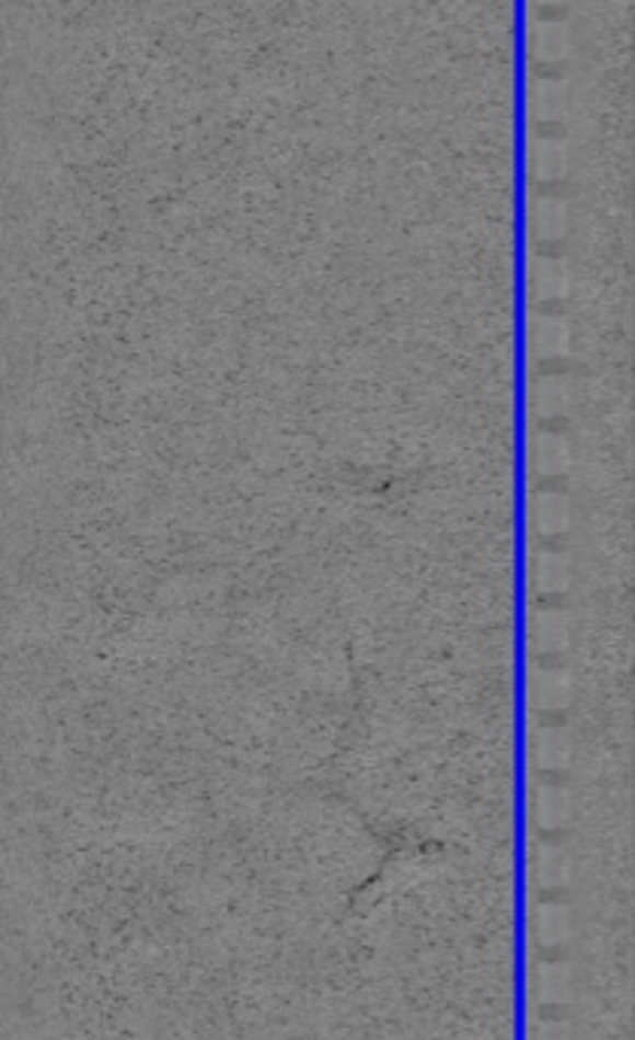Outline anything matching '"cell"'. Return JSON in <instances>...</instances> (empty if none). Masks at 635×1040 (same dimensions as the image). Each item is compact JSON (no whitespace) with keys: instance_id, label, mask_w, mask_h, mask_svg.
Segmentation results:
<instances>
[{"instance_id":"obj_4","label":"cell","mask_w":635,"mask_h":1040,"mask_svg":"<svg viewBox=\"0 0 635 1040\" xmlns=\"http://www.w3.org/2000/svg\"><path fill=\"white\" fill-rule=\"evenodd\" d=\"M572 581V566L559 551H539L532 561V588L541 597H556L563 593Z\"/></svg>"},{"instance_id":"obj_6","label":"cell","mask_w":635,"mask_h":1040,"mask_svg":"<svg viewBox=\"0 0 635 1040\" xmlns=\"http://www.w3.org/2000/svg\"><path fill=\"white\" fill-rule=\"evenodd\" d=\"M532 527L541 535H559L572 527V506L563 493H539L532 499Z\"/></svg>"},{"instance_id":"obj_12","label":"cell","mask_w":635,"mask_h":1040,"mask_svg":"<svg viewBox=\"0 0 635 1040\" xmlns=\"http://www.w3.org/2000/svg\"><path fill=\"white\" fill-rule=\"evenodd\" d=\"M532 402H535V411H539L541 417H556V414H563L568 405L566 381H563V378H556V374H551V378H541V381L535 383V398H532Z\"/></svg>"},{"instance_id":"obj_9","label":"cell","mask_w":635,"mask_h":1040,"mask_svg":"<svg viewBox=\"0 0 635 1040\" xmlns=\"http://www.w3.org/2000/svg\"><path fill=\"white\" fill-rule=\"evenodd\" d=\"M532 816L539 821V828L544 831H556L563 828L572 816V800L559 785H541L532 800Z\"/></svg>"},{"instance_id":"obj_3","label":"cell","mask_w":635,"mask_h":1040,"mask_svg":"<svg viewBox=\"0 0 635 1040\" xmlns=\"http://www.w3.org/2000/svg\"><path fill=\"white\" fill-rule=\"evenodd\" d=\"M572 463V448H568V441L559 432H551V429H544L535 436L532 441V469L544 475V478H554V475H563Z\"/></svg>"},{"instance_id":"obj_8","label":"cell","mask_w":635,"mask_h":1040,"mask_svg":"<svg viewBox=\"0 0 635 1040\" xmlns=\"http://www.w3.org/2000/svg\"><path fill=\"white\" fill-rule=\"evenodd\" d=\"M532 758L541 770H563L572 758V742L559 727H539L532 737Z\"/></svg>"},{"instance_id":"obj_10","label":"cell","mask_w":635,"mask_h":1040,"mask_svg":"<svg viewBox=\"0 0 635 1040\" xmlns=\"http://www.w3.org/2000/svg\"><path fill=\"white\" fill-rule=\"evenodd\" d=\"M532 874L539 879L541 889H559L566 886L568 876H572V862L568 855L554 843H544L535 848V858H532Z\"/></svg>"},{"instance_id":"obj_11","label":"cell","mask_w":635,"mask_h":1040,"mask_svg":"<svg viewBox=\"0 0 635 1040\" xmlns=\"http://www.w3.org/2000/svg\"><path fill=\"white\" fill-rule=\"evenodd\" d=\"M535 995L541 1004H563L572 995V973L559 961H547L535 971Z\"/></svg>"},{"instance_id":"obj_5","label":"cell","mask_w":635,"mask_h":1040,"mask_svg":"<svg viewBox=\"0 0 635 1040\" xmlns=\"http://www.w3.org/2000/svg\"><path fill=\"white\" fill-rule=\"evenodd\" d=\"M568 700H572V679L566 672L556 670H539L532 675V703L541 712H559L566 709Z\"/></svg>"},{"instance_id":"obj_13","label":"cell","mask_w":635,"mask_h":1040,"mask_svg":"<svg viewBox=\"0 0 635 1040\" xmlns=\"http://www.w3.org/2000/svg\"><path fill=\"white\" fill-rule=\"evenodd\" d=\"M532 1040H568V1031L563 1022H541Z\"/></svg>"},{"instance_id":"obj_7","label":"cell","mask_w":635,"mask_h":1040,"mask_svg":"<svg viewBox=\"0 0 635 1040\" xmlns=\"http://www.w3.org/2000/svg\"><path fill=\"white\" fill-rule=\"evenodd\" d=\"M532 931L544 949H556L572 937V916L563 903H541L532 918Z\"/></svg>"},{"instance_id":"obj_2","label":"cell","mask_w":635,"mask_h":1040,"mask_svg":"<svg viewBox=\"0 0 635 1040\" xmlns=\"http://www.w3.org/2000/svg\"><path fill=\"white\" fill-rule=\"evenodd\" d=\"M572 639L568 617L559 609H541L532 617V648L539 655H559Z\"/></svg>"},{"instance_id":"obj_1","label":"cell","mask_w":635,"mask_h":1040,"mask_svg":"<svg viewBox=\"0 0 635 1040\" xmlns=\"http://www.w3.org/2000/svg\"><path fill=\"white\" fill-rule=\"evenodd\" d=\"M529 344H532V354L539 359L563 356L568 350V344H572L568 323L559 314H539L532 320V328H529Z\"/></svg>"}]
</instances>
